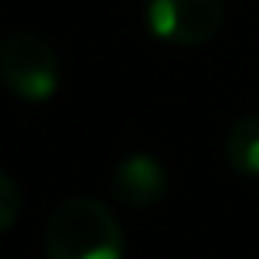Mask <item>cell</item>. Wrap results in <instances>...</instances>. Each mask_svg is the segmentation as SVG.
<instances>
[{
    "mask_svg": "<svg viewBox=\"0 0 259 259\" xmlns=\"http://www.w3.org/2000/svg\"><path fill=\"white\" fill-rule=\"evenodd\" d=\"M223 0H151L148 26L174 46H203L223 26Z\"/></svg>",
    "mask_w": 259,
    "mask_h": 259,
    "instance_id": "3957f363",
    "label": "cell"
},
{
    "mask_svg": "<svg viewBox=\"0 0 259 259\" xmlns=\"http://www.w3.org/2000/svg\"><path fill=\"white\" fill-rule=\"evenodd\" d=\"M0 79L26 102H46L59 85V63L53 46L30 30L10 33L0 43Z\"/></svg>",
    "mask_w": 259,
    "mask_h": 259,
    "instance_id": "7a4b0ae2",
    "label": "cell"
},
{
    "mask_svg": "<svg viewBox=\"0 0 259 259\" xmlns=\"http://www.w3.org/2000/svg\"><path fill=\"white\" fill-rule=\"evenodd\" d=\"M20 210H23V197H20V187L10 174L0 171V233L10 230L17 223Z\"/></svg>",
    "mask_w": 259,
    "mask_h": 259,
    "instance_id": "8992f818",
    "label": "cell"
},
{
    "mask_svg": "<svg viewBox=\"0 0 259 259\" xmlns=\"http://www.w3.org/2000/svg\"><path fill=\"white\" fill-rule=\"evenodd\" d=\"M46 259H121L125 236L105 203L72 197L53 210L43 233Z\"/></svg>",
    "mask_w": 259,
    "mask_h": 259,
    "instance_id": "6da1fadb",
    "label": "cell"
},
{
    "mask_svg": "<svg viewBox=\"0 0 259 259\" xmlns=\"http://www.w3.org/2000/svg\"><path fill=\"white\" fill-rule=\"evenodd\" d=\"M167 174L151 154H128L112 174V194L128 207H151L164 197Z\"/></svg>",
    "mask_w": 259,
    "mask_h": 259,
    "instance_id": "277c9868",
    "label": "cell"
},
{
    "mask_svg": "<svg viewBox=\"0 0 259 259\" xmlns=\"http://www.w3.org/2000/svg\"><path fill=\"white\" fill-rule=\"evenodd\" d=\"M227 158L240 174L259 177V115H243L230 125Z\"/></svg>",
    "mask_w": 259,
    "mask_h": 259,
    "instance_id": "5b68a950",
    "label": "cell"
}]
</instances>
